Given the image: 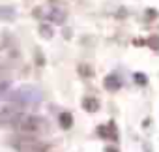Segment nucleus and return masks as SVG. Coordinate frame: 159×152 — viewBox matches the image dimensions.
<instances>
[{"mask_svg": "<svg viewBox=\"0 0 159 152\" xmlns=\"http://www.w3.org/2000/svg\"><path fill=\"white\" fill-rule=\"evenodd\" d=\"M11 145L19 150V152H47L49 146L41 141H38L36 137H32V133H23L21 137H13Z\"/></svg>", "mask_w": 159, "mask_h": 152, "instance_id": "nucleus-1", "label": "nucleus"}, {"mask_svg": "<svg viewBox=\"0 0 159 152\" xmlns=\"http://www.w3.org/2000/svg\"><path fill=\"white\" fill-rule=\"evenodd\" d=\"M11 102H15L19 107H25L28 103H34V102H39V92L34 88V87H23L15 92H11L10 96Z\"/></svg>", "mask_w": 159, "mask_h": 152, "instance_id": "nucleus-2", "label": "nucleus"}, {"mask_svg": "<svg viewBox=\"0 0 159 152\" xmlns=\"http://www.w3.org/2000/svg\"><path fill=\"white\" fill-rule=\"evenodd\" d=\"M23 111L19 105H4L0 107V126H17Z\"/></svg>", "mask_w": 159, "mask_h": 152, "instance_id": "nucleus-3", "label": "nucleus"}, {"mask_svg": "<svg viewBox=\"0 0 159 152\" xmlns=\"http://www.w3.org/2000/svg\"><path fill=\"white\" fill-rule=\"evenodd\" d=\"M17 128L21 133H36L41 128V120L38 116H30V115H23L21 120L17 122Z\"/></svg>", "mask_w": 159, "mask_h": 152, "instance_id": "nucleus-4", "label": "nucleus"}, {"mask_svg": "<svg viewBox=\"0 0 159 152\" xmlns=\"http://www.w3.org/2000/svg\"><path fill=\"white\" fill-rule=\"evenodd\" d=\"M47 19H49L51 23H54V25H64V21H66V12L60 10V8H52V10L49 12Z\"/></svg>", "mask_w": 159, "mask_h": 152, "instance_id": "nucleus-5", "label": "nucleus"}, {"mask_svg": "<svg viewBox=\"0 0 159 152\" xmlns=\"http://www.w3.org/2000/svg\"><path fill=\"white\" fill-rule=\"evenodd\" d=\"M98 133L101 135V137H105V139H112V141H116V126H114V122H109L107 126H99L98 128Z\"/></svg>", "mask_w": 159, "mask_h": 152, "instance_id": "nucleus-6", "label": "nucleus"}, {"mask_svg": "<svg viewBox=\"0 0 159 152\" xmlns=\"http://www.w3.org/2000/svg\"><path fill=\"white\" fill-rule=\"evenodd\" d=\"M17 17V12L13 6H0V21H13Z\"/></svg>", "mask_w": 159, "mask_h": 152, "instance_id": "nucleus-7", "label": "nucleus"}, {"mask_svg": "<svg viewBox=\"0 0 159 152\" xmlns=\"http://www.w3.org/2000/svg\"><path fill=\"white\" fill-rule=\"evenodd\" d=\"M103 85H105V88L107 90H120V87H122V81L116 77V75H109V77H105V81H103Z\"/></svg>", "mask_w": 159, "mask_h": 152, "instance_id": "nucleus-8", "label": "nucleus"}, {"mask_svg": "<svg viewBox=\"0 0 159 152\" xmlns=\"http://www.w3.org/2000/svg\"><path fill=\"white\" fill-rule=\"evenodd\" d=\"M83 107L88 111V113H96L99 109V102L96 98H84L83 100Z\"/></svg>", "mask_w": 159, "mask_h": 152, "instance_id": "nucleus-9", "label": "nucleus"}, {"mask_svg": "<svg viewBox=\"0 0 159 152\" xmlns=\"http://www.w3.org/2000/svg\"><path fill=\"white\" fill-rule=\"evenodd\" d=\"M58 120H60V126H62L64 130H69V128L73 126V116H71V113H67V111L60 113Z\"/></svg>", "mask_w": 159, "mask_h": 152, "instance_id": "nucleus-10", "label": "nucleus"}, {"mask_svg": "<svg viewBox=\"0 0 159 152\" xmlns=\"http://www.w3.org/2000/svg\"><path fill=\"white\" fill-rule=\"evenodd\" d=\"M39 34H41L45 40H51L54 32H52V26H51V25H41V26H39Z\"/></svg>", "mask_w": 159, "mask_h": 152, "instance_id": "nucleus-11", "label": "nucleus"}, {"mask_svg": "<svg viewBox=\"0 0 159 152\" xmlns=\"http://www.w3.org/2000/svg\"><path fill=\"white\" fill-rule=\"evenodd\" d=\"M79 73L84 75V77H90V75H92V68H88L86 64H81V66H79Z\"/></svg>", "mask_w": 159, "mask_h": 152, "instance_id": "nucleus-12", "label": "nucleus"}, {"mask_svg": "<svg viewBox=\"0 0 159 152\" xmlns=\"http://www.w3.org/2000/svg\"><path fill=\"white\" fill-rule=\"evenodd\" d=\"M148 45H152L155 51H159V38H150L148 40Z\"/></svg>", "mask_w": 159, "mask_h": 152, "instance_id": "nucleus-13", "label": "nucleus"}, {"mask_svg": "<svg viewBox=\"0 0 159 152\" xmlns=\"http://www.w3.org/2000/svg\"><path fill=\"white\" fill-rule=\"evenodd\" d=\"M135 79H137V83H140V85H144V83H146L144 73H137V75H135Z\"/></svg>", "mask_w": 159, "mask_h": 152, "instance_id": "nucleus-14", "label": "nucleus"}, {"mask_svg": "<svg viewBox=\"0 0 159 152\" xmlns=\"http://www.w3.org/2000/svg\"><path fill=\"white\" fill-rule=\"evenodd\" d=\"M36 60H39V66H43V56H41V53H39V51L36 53Z\"/></svg>", "mask_w": 159, "mask_h": 152, "instance_id": "nucleus-15", "label": "nucleus"}, {"mask_svg": "<svg viewBox=\"0 0 159 152\" xmlns=\"http://www.w3.org/2000/svg\"><path fill=\"white\" fill-rule=\"evenodd\" d=\"M105 152H118V150H116V148H112V146H109V148H107Z\"/></svg>", "mask_w": 159, "mask_h": 152, "instance_id": "nucleus-16", "label": "nucleus"}]
</instances>
